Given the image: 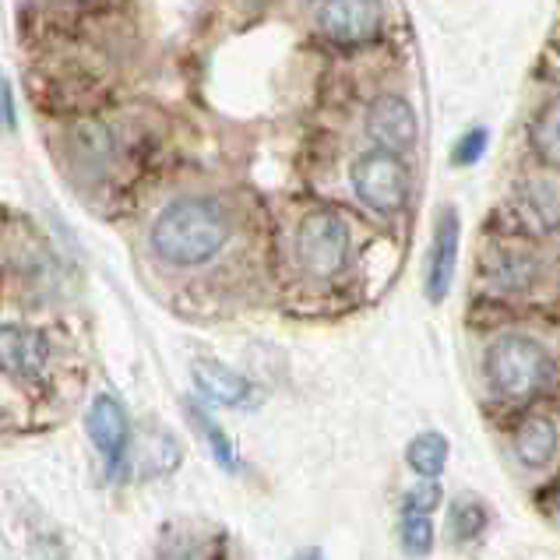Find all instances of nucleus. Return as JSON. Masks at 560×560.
<instances>
[{
  "label": "nucleus",
  "mask_w": 560,
  "mask_h": 560,
  "mask_svg": "<svg viewBox=\"0 0 560 560\" xmlns=\"http://www.w3.org/2000/svg\"><path fill=\"white\" fill-rule=\"evenodd\" d=\"M233 236V215L212 195H184L159 208L149 226V250L170 268L212 265Z\"/></svg>",
  "instance_id": "f257e3e1"
},
{
  "label": "nucleus",
  "mask_w": 560,
  "mask_h": 560,
  "mask_svg": "<svg viewBox=\"0 0 560 560\" xmlns=\"http://www.w3.org/2000/svg\"><path fill=\"white\" fill-rule=\"evenodd\" d=\"M483 374L490 388L504 398H529L550 381L553 363L536 339L525 335H501L498 342L487 349Z\"/></svg>",
  "instance_id": "f03ea898"
},
{
  "label": "nucleus",
  "mask_w": 560,
  "mask_h": 560,
  "mask_svg": "<svg viewBox=\"0 0 560 560\" xmlns=\"http://www.w3.org/2000/svg\"><path fill=\"white\" fill-rule=\"evenodd\" d=\"M293 250H296L300 271H307L311 279H335L349 265L353 233H349V222L342 215L311 212L300 219Z\"/></svg>",
  "instance_id": "7ed1b4c3"
},
{
  "label": "nucleus",
  "mask_w": 560,
  "mask_h": 560,
  "mask_svg": "<svg viewBox=\"0 0 560 560\" xmlns=\"http://www.w3.org/2000/svg\"><path fill=\"white\" fill-rule=\"evenodd\" d=\"M349 184L357 201L374 215H398L409 201V170L402 155L388 149L363 152L349 170Z\"/></svg>",
  "instance_id": "20e7f679"
},
{
  "label": "nucleus",
  "mask_w": 560,
  "mask_h": 560,
  "mask_svg": "<svg viewBox=\"0 0 560 560\" xmlns=\"http://www.w3.org/2000/svg\"><path fill=\"white\" fill-rule=\"evenodd\" d=\"M85 430H89V441L95 444V452L106 462V472L120 476L127 462V447H131V423H127V412L114 395L92 398V406L85 412Z\"/></svg>",
  "instance_id": "39448f33"
},
{
  "label": "nucleus",
  "mask_w": 560,
  "mask_h": 560,
  "mask_svg": "<svg viewBox=\"0 0 560 560\" xmlns=\"http://www.w3.org/2000/svg\"><path fill=\"white\" fill-rule=\"evenodd\" d=\"M317 28H322L325 39L339 46H360L377 36L381 0H322Z\"/></svg>",
  "instance_id": "423d86ee"
},
{
  "label": "nucleus",
  "mask_w": 560,
  "mask_h": 560,
  "mask_svg": "<svg viewBox=\"0 0 560 560\" xmlns=\"http://www.w3.org/2000/svg\"><path fill=\"white\" fill-rule=\"evenodd\" d=\"M458 240H462V219L452 205L441 208L434 222V240H430L427 271H423V293L430 303H441L452 293L455 268H458Z\"/></svg>",
  "instance_id": "0eeeda50"
},
{
  "label": "nucleus",
  "mask_w": 560,
  "mask_h": 560,
  "mask_svg": "<svg viewBox=\"0 0 560 560\" xmlns=\"http://www.w3.org/2000/svg\"><path fill=\"white\" fill-rule=\"evenodd\" d=\"M50 366V339L22 325H0V374L11 381H39Z\"/></svg>",
  "instance_id": "6e6552de"
},
{
  "label": "nucleus",
  "mask_w": 560,
  "mask_h": 560,
  "mask_svg": "<svg viewBox=\"0 0 560 560\" xmlns=\"http://www.w3.org/2000/svg\"><path fill=\"white\" fill-rule=\"evenodd\" d=\"M366 135L377 141V149L402 155L416 145L420 120H416V109L402 95H377L371 109H366Z\"/></svg>",
  "instance_id": "1a4fd4ad"
},
{
  "label": "nucleus",
  "mask_w": 560,
  "mask_h": 560,
  "mask_svg": "<svg viewBox=\"0 0 560 560\" xmlns=\"http://www.w3.org/2000/svg\"><path fill=\"white\" fill-rule=\"evenodd\" d=\"M190 377H195V388L201 392L205 402H212V406H226V409L258 406V388H254L244 374L230 371L226 363L195 360V366H190Z\"/></svg>",
  "instance_id": "9d476101"
},
{
  "label": "nucleus",
  "mask_w": 560,
  "mask_h": 560,
  "mask_svg": "<svg viewBox=\"0 0 560 560\" xmlns=\"http://www.w3.org/2000/svg\"><path fill=\"white\" fill-rule=\"evenodd\" d=\"M557 452V430L553 423L547 420V416H529L522 427H518V434H515V455L525 462V466H547V462L553 458Z\"/></svg>",
  "instance_id": "9b49d317"
},
{
  "label": "nucleus",
  "mask_w": 560,
  "mask_h": 560,
  "mask_svg": "<svg viewBox=\"0 0 560 560\" xmlns=\"http://www.w3.org/2000/svg\"><path fill=\"white\" fill-rule=\"evenodd\" d=\"M536 271H539V265H536L533 254L504 250L490 265V282L498 285L501 293H522L536 282Z\"/></svg>",
  "instance_id": "f8f14e48"
},
{
  "label": "nucleus",
  "mask_w": 560,
  "mask_h": 560,
  "mask_svg": "<svg viewBox=\"0 0 560 560\" xmlns=\"http://www.w3.org/2000/svg\"><path fill=\"white\" fill-rule=\"evenodd\" d=\"M406 462L416 476L438 479L447 466V438L438 434V430H423V434H416L406 447Z\"/></svg>",
  "instance_id": "ddd939ff"
},
{
  "label": "nucleus",
  "mask_w": 560,
  "mask_h": 560,
  "mask_svg": "<svg viewBox=\"0 0 560 560\" xmlns=\"http://www.w3.org/2000/svg\"><path fill=\"white\" fill-rule=\"evenodd\" d=\"M533 149L542 163L560 166V95L542 109L539 120L533 124Z\"/></svg>",
  "instance_id": "4468645a"
},
{
  "label": "nucleus",
  "mask_w": 560,
  "mask_h": 560,
  "mask_svg": "<svg viewBox=\"0 0 560 560\" xmlns=\"http://www.w3.org/2000/svg\"><path fill=\"white\" fill-rule=\"evenodd\" d=\"M190 420H195L198 434L205 438V444H208V452H212V458H215L226 472H233V469H236V447H233V441H230L226 430H222V427L212 420V416H208L205 409H198V406H190Z\"/></svg>",
  "instance_id": "2eb2a0df"
},
{
  "label": "nucleus",
  "mask_w": 560,
  "mask_h": 560,
  "mask_svg": "<svg viewBox=\"0 0 560 560\" xmlns=\"http://www.w3.org/2000/svg\"><path fill=\"white\" fill-rule=\"evenodd\" d=\"M487 529V508L476 498H455L452 511H447V533L458 542H469Z\"/></svg>",
  "instance_id": "dca6fc26"
},
{
  "label": "nucleus",
  "mask_w": 560,
  "mask_h": 560,
  "mask_svg": "<svg viewBox=\"0 0 560 560\" xmlns=\"http://www.w3.org/2000/svg\"><path fill=\"white\" fill-rule=\"evenodd\" d=\"M398 542H402V550L409 557H427L434 550V525H430V515H402Z\"/></svg>",
  "instance_id": "f3484780"
},
{
  "label": "nucleus",
  "mask_w": 560,
  "mask_h": 560,
  "mask_svg": "<svg viewBox=\"0 0 560 560\" xmlns=\"http://www.w3.org/2000/svg\"><path fill=\"white\" fill-rule=\"evenodd\" d=\"M441 487L434 483V479H420L412 490H406L402 498V515H430V511L441 508Z\"/></svg>",
  "instance_id": "a211bd4d"
},
{
  "label": "nucleus",
  "mask_w": 560,
  "mask_h": 560,
  "mask_svg": "<svg viewBox=\"0 0 560 560\" xmlns=\"http://www.w3.org/2000/svg\"><path fill=\"white\" fill-rule=\"evenodd\" d=\"M487 145H490V131H487V127H469V131L455 141L452 163L455 166H472V163H479V159H483Z\"/></svg>",
  "instance_id": "6ab92c4d"
},
{
  "label": "nucleus",
  "mask_w": 560,
  "mask_h": 560,
  "mask_svg": "<svg viewBox=\"0 0 560 560\" xmlns=\"http://www.w3.org/2000/svg\"><path fill=\"white\" fill-rule=\"evenodd\" d=\"M19 127V103H14L11 78L0 71V135H14Z\"/></svg>",
  "instance_id": "aec40b11"
},
{
  "label": "nucleus",
  "mask_w": 560,
  "mask_h": 560,
  "mask_svg": "<svg viewBox=\"0 0 560 560\" xmlns=\"http://www.w3.org/2000/svg\"><path fill=\"white\" fill-rule=\"evenodd\" d=\"M290 560H328L322 547H303L300 553H293Z\"/></svg>",
  "instance_id": "412c9836"
},
{
  "label": "nucleus",
  "mask_w": 560,
  "mask_h": 560,
  "mask_svg": "<svg viewBox=\"0 0 560 560\" xmlns=\"http://www.w3.org/2000/svg\"><path fill=\"white\" fill-rule=\"evenodd\" d=\"M557 511H560V487H557Z\"/></svg>",
  "instance_id": "4be33fe9"
}]
</instances>
